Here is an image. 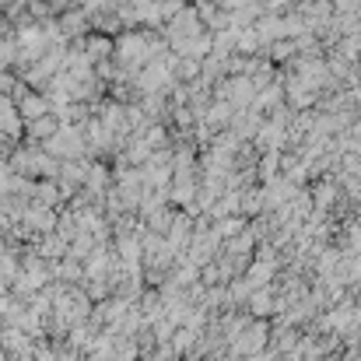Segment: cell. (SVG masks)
Here are the masks:
<instances>
[{
  "label": "cell",
  "mask_w": 361,
  "mask_h": 361,
  "mask_svg": "<svg viewBox=\"0 0 361 361\" xmlns=\"http://www.w3.org/2000/svg\"><path fill=\"white\" fill-rule=\"evenodd\" d=\"M14 88H18V85H14V78L0 71V99H7V92H14Z\"/></svg>",
  "instance_id": "obj_7"
},
{
  "label": "cell",
  "mask_w": 361,
  "mask_h": 361,
  "mask_svg": "<svg viewBox=\"0 0 361 361\" xmlns=\"http://www.w3.org/2000/svg\"><path fill=\"white\" fill-rule=\"evenodd\" d=\"M60 32H63V39H81V35H88V32H92V11H85V7L63 11V14H60Z\"/></svg>",
  "instance_id": "obj_1"
},
{
  "label": "cell",
  "mask_w": 361,
  "mask_h": 361,
  "mask_svg": "<svg viewBox=\"0 0 361 361\" xmlns=\"http://www.w3.org/2000/svg\"><path fill=\"white\" fill-rule=\"evenodd\" d=\"M56 130H60L56 116H42V120H32V123H28V137H32V140H49Z\"/></svg>",
  "instance_id": "obj_4"
},
{
  "label": "cell",
  "mask_w": 361,
  "mask_h": 361,
  "mask_svg": "<svg viewBox=\"0 0 361 361\" xmlns=\"http://www.w3.org/2000/svg\"><path fill=\"white\" fill-rule=\"evenodd\" d=\"M81 133L74 130V126H63V130H56L53 137H49V151L56 154V158H78L81 154Z\"/></svg>",
  "instance_id": "obj_2"
},
{
  "label": "cell",
  "mask_w": 361,
  "mask_h": 361,
  "mask_svg": "<svg viewBox=\"0 0 361 361\" xmlns=\"http://www.w3.org/2000/svg\"><path fill=\"white\" fill-rule=\"evenodd\" d=\"M85 53L92 56V63H99V60L109 53V42H106L102 35H88V39H85Z\"/></svg>",
  "instance_id": "obj_6"
},
{
  "label": "cell",
  "mask_w": 361,
  "mask_h": 361,
  "mask_svg": "<svg viewBox=\"0 0 361 361\" xmlns=\"http://www.w3.org/2000/svg\"><path fill=\"white\" fill-rule=\"evenodd\" d=\"M49 99L46 95H35V92H25L21 95V116L32 123V120H42V116H49Z\"/></svg>",
  "instance_id": "obj_3"
},
{
  "label": "cell",
  "mask_w": 361,
  "mask_h": 361,
  "mask_svg": "<svg viewBox=\"0 0 361 361\" xmlns=\"http://www.w3.org/2000/svg\"><path fill=\"white\" fill-rule=\"evenodd\" d=\"M116 53H120L126 63H133L137 56H144V42H140L137 35H123L120 42H116Z\"/></svg>",
  "instance_id": "obj_5"
}]
</instances>
